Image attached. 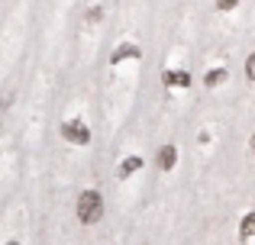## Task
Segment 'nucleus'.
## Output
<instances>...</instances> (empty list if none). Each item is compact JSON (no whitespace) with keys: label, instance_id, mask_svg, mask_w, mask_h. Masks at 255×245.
I'll return each instance as SVG.
<instances>
[{"label":"nucleus","instance_id":"obj_8","mask_svg":"<svg viewBox=\"0 0 255 245\" xmlns=\"http://www.w3.org/2000/svg\"><path fill=\"white\" fill-rule=\"evenodd\" d=\"M226 78H230L226 68H210L204 75V87H220V84H226Z\"/></svg>","mask_w":255,"mask_h":245},{"label":"nucleus","instance_id":"obj_1","mask_svg":"<svg viewBox=\"0 0 255 245\" xmlns=\"http://www.w3.org/2000/svg\"><path fill=\"white\" fill-rule=\"evenodd\" d=\"M100 216H104V197L97 190H84L78 197V223L81 226H94Z\"/></svg>","mask_w":255,"mask_h":245},{"label":"nucleus","instance_id":"obj_2","mask_svg":"<svg viewBox=\"0 0 255 245\" xmlns=\"http://www.w3.org/2000/svg\"><path fill=\"white\" fill-rule=\"evenodd\" d=\"M62 136H65V142L78 145V149L91 145V129H87L84 120H65L62 123Z\"/></svg>","mask_w":255,"mask_h":245},{"label":"nucleus","instance_id":"obj_4","mask_svg":"<svg viewBox=\"0 0 255 245\" xmlns=\"http://www.w3.org/2000/svg\"><path fill=\"white\" fill-rule=\"evenodd\" d=\"M142 158H139V155H129V158H123V162H120V168H117V177H120V181H126V177H132V174H136V171H142Z\"/></svg>","mask_w":255,"mask_h":245},{"label":"nucleus","instance_id":"obj_11","mask_svg":"<svg viewBox=\"0 0 255 245\" xmlns=\"http://www.w3.org/2000/svg\"><path fill=\"white\" fill-rule=\"evenodd\" d=\"M100 16H104V10H100V6H91V10H87V19H91V23H97Z\"/></svg>","mask_w":255,"mask_h":245},{"label":"nucleus","instance_id":"obj_10","mask_svg":"<svg viewBox=\"0 0 255 245\" xmlns=\"http://www.w3.org/2000/svg\"><path fill=\"white\" fill-rule=\"evenodd\" d=\"M236 6H239V0H217V10H223V13L236 10Z\"/></svg>","mask_w":255,"mask_h":245},{"label":"nucleus","instance_id":"obj_5","mask_svg":"<svg viewBox=\"0 0 255 245\" xmlns=\"http://www.w3.org/2000/svg\"><path fill=\"white\" fill-rule=\"evenodd\" d=\"M174 164H178V149H174V145H162V149H158V171L168 174Z\"/></svg>","mask_w":255,"mask_h":245},{"label":"nucleus","instance_id":"obj_3","mask_svg":"<svg viewBox=\"0 0 255 245\" xmlns=\"http://www.w3.org/2000/svg\"><path fill=\"white\" fill-rule=\"evenodd\" d=\"M162 81H165V87H191V75H187L184 68H165V75H162Z\"/></svg>","mask_w":255,"mask_h":245},{"label":"nucleus","instance_id":"obj_12","mask_svg":"<svg viewBox=\"0 0 255 245\" xmlns=\"http://www.w3.org/2000/svg\"><path fill=\"white\" fill-rule=\"evenodd\" d=\"M249 149H252V155H255V132H252V139H249Z\"/></svg>","mask_w":255,"mask_h":245},{"label":"nucleus","instance_id":"obj_9","mask_svg":"<svg viewBox=\"0 0 255 245\" xmlns=\"http://www.w3.org/2000/svg\"><path fill=\"white\" fill-rule=\"evenodd\" d=\"M246 78H249V81L255 84V52H252L249 58H246Z\"/></svg>","mask_w":255,"mask_h":245},{"label":"nucleus","instance_id":"obj_13","mask_svg":"<svg viewBox=\"0 0 255 245\" xmlns=\"http://www.w3.org/2000/svg\"><path fill=\"white\" fill-rule=\"evenodd\" d=\"M3 245H19V242H13V239H10V242H3Z\"/></svg>","mask_w":255,"mask_h":245},{"label":"nucleus","instance_id":"obj_7","mask_svg":"<svg viewBox=\"0 0 255 245\" xmlns=\"http://www.w3.org/2000/svg\"><path fill=\"white\" fill-rule=\"evenodd\" d=\"M239 239H243V242L255 239V210H249V213L243 216V223H239Z\"/></svg>","mask_w":255,"mask_h":245},{"label":"nucleus","instance_id":"obj_6","mask_svg":"<svg viewBox=\"0 0 255 245\" xmlns=\"http://www.w3.org/2000/svg\"><path fill=\"white\" fill-rule=\"evenodd\" d=\"M126 58H142V49H139V45H132V42H123L110 55V65H120V62H126Z\"/></svg>","mask_w":255,"mask_h":245}]
</instances>
